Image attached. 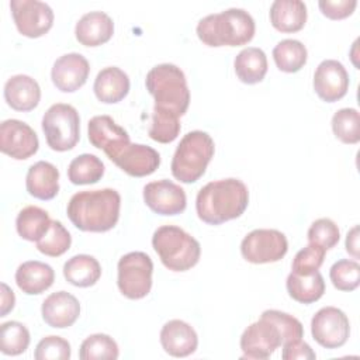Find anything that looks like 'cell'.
<instances>
[{"mask_svg":"<svg viewBox=\"0 0 360 360\" xmlns=\"http://www.w3.org/2000/svg\"><path fill=\"white\" fill-rule=\"evenodd\" d=\"M42 319L51 328H69L80 315V304L68 291H58L48 295L42 302Z\"/></svg>","mask_w":360,"mask_h":360,"instance_id":"obj_19","label":"cell"},{"mask_svg":"<svg viewBox=\"0 0 360 360\" xmlns=\"http://www.w3.org/2000/svg\"><path fill=\"white\" fill-rule=\"evenodd\" d=\"M89 141L90 143L104 150L108 159L125 143H129L128 132L120 127L108 115H96L89 121Z\"/></svg>","mask_w":360,"mask_h":360,"instance_id":"obj_18","label":"cell"},{"mask_svg":"<svg viewBox=\"0 0 360 360\" xmlns=\"http://www.w3.org/2000/svg\"><path fill=\"white\" fill-rule=\"evenodd\" d=\"M42 131L46 143L56 152H66L80 139V117L77 110L65 103L51 105L42 117Z\"/></svg>","mask_w":360,"mask_h":360,"instance_id":"obj_7","label":"cell"},{"mask_svg":"<svg viewBox=\"0 0 360 360\" xmlns=\"http://www.w3.org/2000/svg\"><path fill=\"white\" fill-rule=\"evenodd\" d=\"M329 277L339 291H353L360 284V264L356 260L342 259L330 267Z\"/></svg>","mask_w":360,"mask_h":360,"instance_id":"obj_38","label":"cell"},{"mask_svg":"<svg viewBox=\"0 0 360 360\" xmlns=\"http://www.w3.org/2000/svg\"><path fill=\"white\" fill-rule=\"evenodd\" d=\"M4 98L15 111H31L41 100V89L31 76L15 75L4 84Z\"/></svg>","mask_w":360,"mask_h":360,"instance_id":"obj_22","label":"cell"},{"mask_svg":"<svg viewBox=\"0 0 360 360\" xmlns=\"http://www.w3.org/2000/svg\"><path fill=\"white\" fill-rule=\"evenodd\" d=\"M72 236L60 221H52L48 232L37 242V249L45 256L58 257L69 250Z\"/></svg>","mask_w":360,"mask_h":360,"instance_id":"obj_36","label":"cell"},{"mask_svg":"<svg viewBox=\"0 0 360 360\" xmlns=\"http://www.w3.org/2000/svg\"><path fill=\"white\" fill-rule=\"evenodd\" d=\"M25 187L38 200H52L59 191V170L52 163L39 160L28 169Z\"/></svg>","mask_w":360,"mask_h":360,"instance_id":"obj_23","label":"cell"},{"mask_svg":"<svg viewBox=\"0 0 360 360\" xmlns=\"http://www.w3.org/2000/svg\"><path fill=\"white\" fill-rule=\"evenodd\" d=\"M322 14L330 20H343L353 14L354 8L357 7L356 0H321L318 3Z\"/></svg>","mask_w":360,"mask_h":360,"instance_id":"obj_42","label":"cell"},{"mask_svg":"<svg viewBox=\"0 0 360 360\" xmlns=\"http://www.w3.org/2000/svg\"><path fill=\"white\" fill-rule=\"evenodd\" d=\"M90 66L87 59L77 53H66L55 60L51 72V79L55 87L63 93L79 90L89 77Z\"/></svg>","mask_w":360,"mask_h":360,"instance_id":"obj_17","label":"cell"},{"mask_svg":"<svg viewBox=\"0 0 360 360\" xmlns=\"http://www.w3.org/2000/svg\"><path fill=\"white\" fill-rule=\"evenodd\" d=\"M114 22L103 11H90L84 14L75 27L76 39L84 46H98L111 39Z\"/></svg>","mask_w":360,"mask_h":360,"instance_id":"obj_21","label":"cell"},{"mask_svg":"<svg viewBox=\"0 0 360 360\" xmlns=\"http://www.w3.org/2000/svg\"><path fill=\"white\" fill-rule=\"evenodd\" d=\"M285 285L288 295L301 304H312L325 292V281L318 270L311 274H295L291 271Z\"/></svg>","mask_w":360,"mask_h":360,"instance_id":"obj_28","label":"cell"},{"mask_svg":"<svg viewBox=\"0 0 360 360\" xmlns=\"http://www.w3.org/2000/svg\"><path fill=\"white\" fill-rule=\"evenodd\" d=\"M34 357L37 360H69L70 345L60 336H46L37 345Z\"/></svg>","mask_w":360,"mask_h":360,"instance_id":"obj_41","label":"cell"},{"mask_svg":"<svg viewBox=\"0 0 360 360\" xmlns=\"http://www.w3.org/2000/svg\"><path fill=\"white\" fill-rule=\"evenodd\" d=\"M308 52L302 42L297 39H283L273 49L276 66L285 73H295L307 63Z\"/></svg>","mask_w":360,"mask_h":360,"instance_id":"obj_31","label":"cell"},{"mask_svg":"<svg viewBox=\"0 0 360 360\" xmlns=\"http://www.w3.org/2000/svg\"><path fill=\"white\" fill-rule=\"evenodd\" d=\"M180 117L170 114V112H165V111H159L153 108L152 112V122L149 127V136L159 142V143H170L173 142L180 132Z\"/></svg>","mask_w":360,"mask_h":360,"instance_id":"obj_37","label":"cell"},{"mask_svg":"<svg viewBox=\"0 0 360 360\" xmlns=\"http://www.w3.org/2000/svg\"><path fill=\"white\" fill-rule=\"evenodd\" d=\"M346 250L354 257L359 259V226H353L346 236Z\"/></svg>","mask_w":360,"mask_h":360,"instance_id":"obj_45","label":"cell"},{"mask_svg":"<svg viewBox=\"0 0 360 360\" xmlns=\"http://www.w3.org/2000/svg\"><path fill=\"white\" fill-rule=\"evenodd\" d=\"M283 345L284 338L280 328L264 312L262 314L260 319L250 323L240 336L243 359H267Z\"/></svg>","mask_w":360,"mask_h":360,"instance_id":"obj_9","label":"cell"},{"mask_svg":"<svg viewBox=\"0 0 360 360\" xmlns=\"http://www.w3.org/2000/svg\"><path fill=\"white\" fill-rule=\"evenodd\" d=\"M349 89V73L346 68L335 59L322 60L314 75V90L326 103L343 98Z\"/></svg>","mask_w":360,"mask_h":360,"instance_id":"obj_15","label":"cell"},{"mask_svg":"<svg viewBox=\"0 0 360 360\" xmlns=\"http://www.w3.org/2000/svg\"><path fill=\"white\" fill-rule=\"evenodd\" d=\"M325 252L326 250L322 246L309 243L308 246H305L295 255V257L292 260V266H291L292 273L311 274V273L316 271L323 263Z\"/></svg>","mask_w":360,"mask_h":360,"instance_id":"obj_40","label":"cell"},{"mask_svg":"<svg viewBox=\"0 0 360 360\" xmlns=\"http://www.w3.org/2000/svg\"><path fill=\"white\" fill-rule=\"evenodd\" d=\"M121 195L114 188L79 191L68 202L70 222L84 232H107L120 218Z\"/></svg>","mask_w":360,"mask_h":360,"instance_id":"obj_1","label":"cell"},{"mask_svg":"<svg viewBox=\"0 0 360 360\" xmlns=\"http://www.w3.org/2000/svg\"><path fill=\"white\" fill-rule=\"evenodd\" d=\"M143 201L159 215L181 214L187 205L184 190L166 179L148 183L143 187Z\"/></svg>","mask_w":360,"mask_h":360,"instance_id":"obj_14","label":"cell"},{"mask_svg":"<svg viewBox=\"0 0 360 360\" xmlns=\"http://www.w3.org/2000/svg\"><path fill=\"white\" fill-rule=\"evenodd\" d=\"M335 136L343 143L354 145L360 141V115L356 108H340L332 117Z\"/></svg>","mask_w":360,"mask_h":360,"instance_id":"obj_35","label":"cell"},{"mask_svg":"<svg viewBox=\"0 0 360 360\" xmlns=\"http://www.w3.org/2000/svg\"><path fill=\"white\" fill-rule=\"evenodd\" d=\"M117 342L104 333H94L86 338L79 350L82 360H115L118 359Z\"/></svg>","mask_w":360,"mask_h":360,"instance_id":"obj_33","label":"cell"},{"mask_svg":"<svg viewBox=\"0 0 360 360\" xmlns=\"http://www.w3.org/2000/svg\"><path fill=\"white\" fill-rule=\"evenodd\" d=\"M15 304V297L14 292L8 288V285L6 283H1V312L0 316H6Z\"/></svg>","mask_w":360,"mask_h":360,"instance_id":"obj_44","label":"cell"},{"mask_svg":"<svg viewBox=\"0 0 360 360\" xmlns=\"http://www.w3.org/2000/svg\"><path fill=\"white\" fill-rule=\"evenodd\" d=\"M233 66L242 83L256 84L262 82L267 73V58L260 48L248 46L236 55Z\"/></svg>","mask_w":360,"mask_h":360,"instance_id":"obj_27","label":"cell"},{"mask_svg":"<svg viewBox=\"0 0 360 360\" xmlns=\"http://www.w3.org/2000/svg\"><path fill=\"white\" fill-rule=\"evenodd\" d=\"M152 246L165 267L172 271H187L201 255L197 239L176 225L159 226L152 236Z\"/></svg>","mask_w":360,"mask_h":360,"instance_id":"obj_5","label":"cell"},{"mask_svg":"<svg viewBox=\"0 0 360 360\" xmlns=\"http://www.w3.org/2000/svg\"><path fill=\"white\" fill-rule=\"evenodd\" d=\"M63 276L75 287H90L101 277V266L90 255H76L63 264Z\"/></svg>","mask_w":360,"mask_h":360,"instance_id":"obj_29","label":"cell"},{"mask_svg":"<svg viewBox=\"0 0 360 360\" xmlns=\"http://www.w3.org/2000/svg\"><path fill=\"white\" fill-rule=\"evenodd\" d=\"M117 284L122 295L129 300H141L152 288V259L143 252H131L118 262Z\"/></svg>","mask_w":360,"mask_h":360,"instance_id":"obj_8","label":"cell"},{"mask_svg":"<svg viewBox=\"0 0 360 360\" xmlns=\"http://www.w3.org/2000/svg\"><path fill=\"white\" fill-rule=\"evenodd\" d=\"M287 250V238L277 229H255L240 243L243 259L253 264L278 262L285 256Z\"/></svg>","mask_w":360,"mask_h":360,"instance_id":"obj_10","label":"cell"},{"mask_svg":"<svg viewBox=\"0 0 360 360\" xmlns=\"http://www.w3.org/2000/svg\"><path fill=\"white\" fill-rule=\"evenodd\" d=\"M148 91L155 98V110L181 117L190 104V90L186 76L173 63L152 68L145 79Z\"/></svg>","mask_w":360,"mask_h":360,"instance_id":"obj_4","label":"cell"},{"mask_svg":"<svg viewBox=\"0 0 360 360\" xmlns=\"http://www.w3.org/2000/svg\"><path fill=\"white\" fill-rule=\"evenodd\" d=\"M10 8L15 27L24 37L39 38L53 25V11L44 1L11 0Z\"/></svg>","mask_w":360,"mask_h":360,"instance_id":"obj_12","label":"cell"},{"mask_svg":"<svg viewBox=\"0 0 360 360\" xmlns=\"http://www.w3.org/2000/svg\"><path fill=\"white\" fill-rule=\"evenodd\" d=\"M255 31V20L243 8L210 14L197 24V37L208 46H240L252 41Z\"/></svg>","mask_w":360,"mask_h":360,"instance_id":"obj_3","label":"cell"},{"mask_svg":"<svg viewBox=\"0 0 360 360\" xmlns=\"http://www.w3.org/2000/svg\"><path fill=\"white\" fill-rule=\"evenodd\" d=\"M249 204V191L238 179L210 181L197 194L198 218L208 225H221L240 217Z\"/></svg>","mask_w":360,"mask_h":360,"instance_id":"obj_2","label":"cell"},{"mask_svg":"<svg viewBox=\"0 0 360 360\" xmlns=\"http://www.w3.org/2000/svg\"><path fill=\"white\" fill-rule=\"evenodd\" d=\"M311 333L315 342L325 349L342 347L350 335L349 318L336 307L321 308L312 316Z\"/></svg>","mask_w":360,"mask_h":360,"instance_id":"obj_11","label":"cell"},{"mask_svg":"<svg viewBox=\"0 0 360 360\" xmlns=\"http://www.w3.org/2000/svg\"><path fill=\"white\" fill-rule=\"evenodd\" d=\"M215 152L212 138L204 131L187 132L172 159V174L181 183L190 184L197 181L211 162Z\"/></svg>","mask_w":360,"mask_h":360,"instance_id":"obj_6","label":"cell"},{"mask_svg":"<svg viewBox=\"0 0 360 360\" xmlns=\"http://www.w3.org/2000/svg\"><path fill=\"white\" fill-rule=\"evenodd\" d=\"M110 160L132 177L149 176L160 165V156L153 148L131 142L120 148Z\"/></svg>","mask_w":360,"mask_h":360,"instance_id":"obj_16","label":"cell"},{"mask_svg":"<svg viewBox=\"0 0 360 360\" xmlns=\"http://www.w3.org/2000/svg\"><path fill=\"white\" fill-rule=\"evenodd\" d=\"M39 146L35 131L20 120H6L0 125V150L13 159L24 160L35 155Z\"/></svg>","mask_w":360,"mask_h":360,"instance_id":"obj_13","label":"cell"},{"mask_svg":"<svg viewBox=\"0 0 360 360\" xmlns=\"http://www.w3.org/2000/svg\"><path fill=\"white\" fill-rule=\"evenodd\" d=\"M340 232L338 225L329 218H319L314 221L308 229V242L322 246L325 250L338 245Z\"/></svg>","mask_w":360,"mask_h":360,"instance_id":"obj_39","label":"cell"},{"mask_svg":"<svg viewBox=\"0 0 360 360\" xmlns=\"http://www.w3.org/2000/svg\"><path fill=\"white\" fill-rule=\"evenodd\" d=\"M104 174V163L91 153L76 156L69 167L68 177L72 184H94Z\"/></svg>","mask_w":360,"mask_h":360,"instance_id":"obj_32","label":"cell"},{"mask_svg":"<svg viewBox=\"0 0 360 360\" xmlns=\"http://www.w3.org/2000/svg\"><path fill=\"white\" fill-rule=\"evenodd\" d=\"M281 357L284 360H314L316 357L315 352L311 349L308 343H305L302 339H295L291 342H287L283 345V353Z\"/></svg>","mask_w":360,"mask_h":360,"instance_id":"obj_43","label":"cell"},{"mask_svg":"<svg viewBox=\"0 0 360 360\" xmlns=\"http://www.w3.org/2000/svg\"><path fill=\"white\" fill-rule=\"evenodd\" d=\"M53 269L38 260L24 262L15 270V283L18 288L28 295H37L46 291L53 284Z\"/></svg>","mask_w":360,"mask_h":360,"instance_id":"obj_25","label":"cell"},{"mask_svg":"<svg viewBox=\"0 0 360 360\" xmlns=\"http://www.w3.org/2000/svg\"><path fill=\"white\" fill-rule=\"evenodd\" d=\"M51 222L52 219L45 210L37 205H28L18 212L15 228L22 239L38 242L48 232Z\"/></svg>","mask_w":360,"mask_h":360,"instance_id":"obj_30","label":"cell"},{"mask_svg":"<svg viewBox=\"0 0 360 360\" xmlns=\"http://www.w3.org/2000/svg\"><path fill=\"white\" fill-rule=\"evenodd\" d=\"M30 345L28 329L17 321H8L0 326V350L7 356L24 353Z\"/></svg>","mask_w":360,"mask_h":360,"instance_id":"obj_34","label":"cell"},{"mask_svg":"<svg viewBox=\"0 0 360 360\" xmlns=\"http://www.w3.org/2000/svg\"><path fill=\"white\" fill-rule=\"evenodd\" d=\"M93 90L96 97L101 103H120L129 91V77L124 70L117 66L104 68L98 72L94 80Z\"/></svg>","mask_w":360,"mask_h":360,"instance_id":"obj_24","label":"cell"},{"mask_svg":"<svg viewBox=\"0 0 360 360\" xmlns=\"http://www.w3.org/2000/svg\"><path fill=\"white\" fill-rule=\"evenodd\" d=\"M160 343L166 353L173 357H186L195 352L198 336L191 325L180 319L166 322L160 330Z\"/></svg>","mask_w":360,"mask_h":360,"instance_id":"obj_20","label":"cell"},{"mask_svg":"<svg viewBox=\"0 0 360 360\" xmlns=\"http://www.w3.org/2000/svg\"><path fill=\"white\" fill-rule=\"evenodd\" d=\"M270 22L280 32H297L307 22V6L301 0H276L270 7Z\"/></svg>","mask_w":360,"mask_h":360,"instance_id":"obj_26","label":"cell"}]
</instances>
